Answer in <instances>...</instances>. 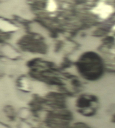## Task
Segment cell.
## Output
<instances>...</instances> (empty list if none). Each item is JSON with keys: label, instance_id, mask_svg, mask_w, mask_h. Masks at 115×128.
<instances>
[{"label": "cell", "instance_id": "6da1fadb", "mask_svg": "<svg viewBox=\"0 0 115 128\" xmlns=\"http://www.w3.org/2000/svg\"><path fill=\"white\" fill-rule=\"evenodd\" d=\"M102 62L100 58L93 53L84 56L80 62L79 68L81 72L88 79H94L102 73Z\"/></svg>", "mask_w": 115, "mask_h": 128}, {"label": "cell", "instance_id": "7a4b0ae2", "mask_svg": "<svg viewBox=\"0 0 115 128\" xmlns=\"http://www.w3.org/2000/svg\"><path fill=\"white\" fill-rule=\"evenodd\" d=\"M31 112L30 110L27 108H22L18 111V116L22 121H26L31 117Z\"/></svg>", "mask_w": 115, "mask_h": 128}, {"label": "cell", "instance_id": "3957f363", "mask_svg": "<svg viewBox=\"0 0 115 128\" xmlns=\"http://www.w3.org/2000/svg\"><path fill=\"white\" fill-rule=\"evenodd\" d=\"M90 102V100H89L86 99L85 98H82L78 101V105L79 107L82 108H88H88L91 105Z\"/></svg>", "mask_w": 115, "mask_h": 128}, {"label": "cell", "instance_id": "277c9868", "mask_svg": "<svg viewBox=\"0 0 115 128\" xmlns=\"http://www.w3.org/2000/svg\"><path fill=\"white\" fill-rule=\"evenodd\" d=\"M18 128H32L31 124L26 121L21 122L18 126Z\"/></svg>", "mask_w": 115, "mask_h": 128}, {"label": "cell", "instance_id": "5b68a950", "mask_svg": "<svg viewBox=\"0 0 115 128\" xmlns=\"http://www.w3.org/2000/svg\"><path fill=\"white\" fill-rule=\"evenodd\" d=\"M0 128H11L6 124L0 122Z\"/></svg>", "mask_w": 115, "mask_h": 128}, {"label": "cell", "instance_id": "8992f818", "mask_svg": "<svg viewBox=\"0 0 115 128\" xmlns=\"http://www.w3.org/2000/svg\"><path fill=\"white\" fill-rule=\"evenodd\" d=\"M114 121L115 122V116H114Z\"/></svg>", "mask_w": 115, "mask_h": 128}]
</instances>
